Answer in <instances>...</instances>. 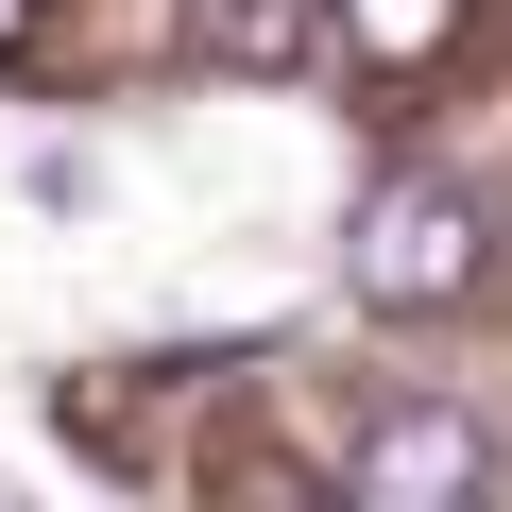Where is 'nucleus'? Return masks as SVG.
Wrapping results in <instances>:
<instances>
[{
	"label": "nucleus",
	"mask_w": 512,
	"mask_h": 512,
	"mask_svg": "<svg viewBox=\"0 0 512 512\" xmlns=\"http://www.w3.org/2000/svg\"><path fill=\"white\" fill-rule=\"evenodd\" d=\"M478 274H495V205H478L461 171H393V188L359 205V308L444 325V308H478Z\"/></svg>",
	"instance_id": "1"
},
{
	"label": "nucleus",
	"mask_w": 512,
	"mask_h": 512,
	"mask_svg": "<svg viewBox=\"0 0 512 512\" xmlns=\"http://www.w3.org/2000/svg\"><path fill=\"white\" fill-rule=\"evenodd\" d=\"M342 18V52L376 69V86H427L444 52H461V0H325Z\"/></svg>",
	"instance_id": "4"
},
{
	"label": "nucleus",
	"mask_w": 512,
	"mask_h": 512,
	"mask_svg": "<svg viewBox=\"0 0 512 512\" xmlns=\"http://www.w3.org/2000/svg\"><path fill=\"white\" fill-rule=\"evenodd\" d=\"M188 52L239 69V86H291V69L325 52V0H188Z\"/></svg>",
	"instance_id": "3"
},
{
	"label": "nucleus",
	"mask_w": 512,
	"mask_h": 512,
	"mask_svg": "<svg viewBox=\"0 0 512 512\" xmlns=\"http://www.w3.org/2000/svg\"><path fill=\"white\" fill-rule=\"evenodd\" d=\"M342 495L359 512H444V495H495V427L444 410V393H393L342 427Z\"/></svg>",
	"instance_id": "2"
},
{
	"label": "nucleus",
	"mask_w": 512,
	"mask_h": 512,
	"mask_svg": "<svg viewBox=\"0 0 512 512\" xmlns=\"http://www.w3.org/2000/svg\"><path fill=\"white\" fill-rule=\"evenodd\" d=\"M18 52H35V0H0V69H18Z\"/></svg>",
	"instance_id": "5"
}]
</instances>
